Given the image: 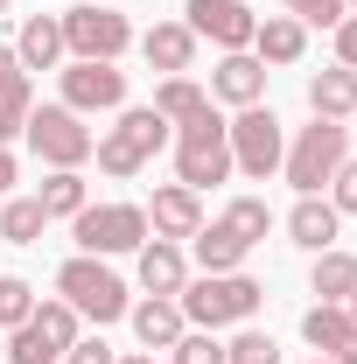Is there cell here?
I'll list each match as a JSON object with an SVG mask.
<instances>
[{"instance_id":"cell-1","label":"cell","mask_w":357,"mask_h":364,"mask_svg":"<svg viewBox=\"0 0 357 364\" xmlns=\"http://www.w3.org/2000/svg\"><path fill=\"white\" fill-rule=\"evenodd\" d=\"M176 301H182V322H196V329H224V322H252V316H260L267 287L245 280V273H203V280H182Z\"/></svg>"},{"instance_id":"cell-2","label":"cell","mask_w":357,"mask_h":364,"mask_svg":"<svg viewBox=\"0 0 357 364\" xmlns=\"http://www.w3.org/2000/svg\"><path fill=\"white\" fill-rule=\"evenodd\" d=\"M56 294L78 309V322H119L127 309H134V294H127V280L105 267V259H91V252H78V259H63L56 267Z\"/></svg>"},{"instance_id":"cell-3","label":"cell","mask_w":357,"mask_h":364,"mask_svg":"<svg viewBox=\"0 0 357 364\" xmlns=\"http://www.w3.org/2000/svg\"><path fill=\"white\" fill-rule=\"evenodd\" d=\"M176 176H182V189H211V182H224L231 176V127L218 119V105H203L196 119H182L176 127Z\"/></svg>"},{"instance_id":"cell-4","label":"cell","mask_w":357,"mask_h":364,"mask_svg":"<svg viewBox=\"0 0 357 364\" xmlns=\"http://www.w3.org/2000/svg\"><path fill=\"white\" fill-rule=\"evenodd\" d=\"M161 147H169V119H161L154 105H127V112H119V127L98 140L91 154H98V168H105V176L127 182V176H140Z\"/></svg>"},{"instance_id":"cell-5","label":"cell","mask_w":357,"mask_h":364,"mask_svg":"<svg viewBox=\"0 0 357 364\" xmlns=\"http://www.w3.org/2000/svg\"><path fill=\"white\" fill-rule=\"evenodd\" d=\"M343 161H351V134H343V119H315V127H302L294 147L280 154V176L294 182L302 196H315V189L336 176Z\"/></svg>"},{"instance_id":"cell-6","label":"cell","mask_w":357,"mask_h":364,"mask_svg":"<svg viewBox=\"0 0 357 364\" xmlns=\"http://www.w3.org/2000/svg\"><path fill=\"white\" fill-rule=\"evenodd\" d=\"M78 343V309L56 294V301H36V316L7 329V364H63V350Z\"/></svg>"},{"instance_id":"cell-7","label":"cell","mask_w":357,"mask_h":364,"mask_svg":"<svg viewBox=\"0 0 357 364\" xmlns=\"http://www.w3.org/2000/svg\"><path fill=\"white\" fill-rule=\"evenodd\" d=\"M56 21H63V49L85 56V63H119V56L134 49V21H127L119 7L85 0V7H70V14H56Z\"/></svg>"},{"instance_id":"cell-8","label":"cell","mask_w":357,"mask_h":364,"mask_svg":"<svg viewBox=\"0 0 357 364\" xmlns=\"http://www.w3.org/2000/svg\"><path fill=\"white\" fill-rule=\"evenodd\" d=\"M21 134H28V147L43 154L49 168H85L91 147H98V134L85 127V112H70V105H36Z\"/></svg>"},{"instance_id":"cell-9","label":"cell","mask_w":357,"mask_h":364,"mask_svg":"<svg viewBox=\"0 0 357 364\" xmlns=\"http://www.w3.org/2000/svg\"><path fill=\"white\" fill-rule=\"evenodd\" d=\"M78 245H85L91 259L140 252V245H147V210H140V203H85V210H78Z\"/></svg>"},{"instance_id":"cell-10","label":"cell","mask_w":357,"mask_h":364,"mask_svg":"<svg viewBox=\"0 0 357 364\" xmlns=\"http://www.w3.org/2000/svg\"><path fill=\"white\" fill-rule=\"evenodd\" d=\"M224 127H231V168H245L252 182H267L280 168L287 134H280V119H273L267 105H238V119H224Z\"/></svg>"},{"instance_id":"cell-11","label":"cell","mask_w":357,"mask_h":364,"mask_svg":"<svg viewBox=\"0 0 357 364\" xmlns=\"http://www.w3.org/2000/svg\"><path fill=\"white\" fill-rule=\"evenodd\" d=\"M63 105H70V112H119V105H127V70H119V63H85V56H70V63H63Z\"/></svg>"},{"instance_id":"cell-12","label":"cell","mask_w":357,"mask_h":364,"mask_svg":"<svg viewBox=\"0 0 357 364\" xmlns=\"http://www.w3.org/2000/svg\"><path fill=\"white\" fill-rule=\"evenodd\" d=\"M182 14H189L196 43H218V49H252V28H260V14L245 0H189Z\"/></svg>"},{"instance_id":"cell-13","label":"cell","mask_w":357,"mask_h":364,"mask_svg":"<svg viewBox=\"0 0 357 364\" xmlns=\"http://www.w3.org/2000/svg\"><path fill=\"white\" fill-rule=\"evenodd\" d=\"M302 336L315 343V358L329 364H357V316L343 301H315L309 316H302Z\"/></svg>"},{"instance_id":"cell-14","label":"cell","mask_w":357,"mask_h":364,"mask_svg":"<svg viewBox=\"0 0 357 364\" xmlns=\"http://www.w3.org/2000/svg\"><path fill=\"white\" fill-rule=\"evenodd\" d=\"M147 231H154V238H169V245L196 238V231H203V203H196V189H182V182L154 189V203H147Z\"/></svg>"},{"instance_id":"cell-15","label":"cell","mask_w":357,"mask_h":364,"mask_svg":"<svg viewBox=\"0 0 357 364\" xmlns=\"http://www.w3.org/2000/svg\"><path fill=\"white\" fill-rule=\"evenodd\" d=\"M211 98H224V105H260L267 98V63L252 49H224V63L211 70Z\"/></svg>"},{"instance_id":"cell-16","label":"cell","mask_w":357,"mask_h":364,"mask_svg":"<svg viewBox=\"0 0 357 364\" xmlns=\"http://www.w3.org/2000/svg\"><path fill=\"white\" fill-rule=\"evenodd\" d=\"M127 316H134V336L147 343V350H176V343H182V329H189V322H182V301H176V294H147V301H134Z\"/></svg>"},{"instance_id":"cell-17","label":"cell","mask_w":357,"mask_h":364,"mask_svg":"<svg viewBox=\"0 0 357 364\" xmlns=\"http://www.w3.org/2000/svg\"><path fill=\"white\" fill-rule=\"evenodd\" d=\"M70 49H63V21L56 14H28L21 21V36H14V63L21 70H56Z\"/></svg>"},{"instance_id":"cell-18","label":"cell","mask_w":357,"mask_h":364,"mask_svg":"<svg viewBox=\"0 0 357 364\" xmlns=\"http://www.w3.org/2000/svg\"><path fill=\"white\" fill-rule=\"evenodd\" d=\"M140 56H147L154 70H169V77H182V70L196 63V36H189V21H154V28L140 36Z\"/></svg>"},{"instance_id":"cell-19","label":"cell","mask_w":357,"mask_h":364,"mask_svg":"<svg viewBox=\"0 0 357 364\" xmlns=\"http://www.w3.org/2000/svg\"><path fill=\"white\" fill-rule=\"evenodd\" d=\"M182 280H189L182 245H169V238H147V245H140V287H147V294H182Z\"/></svg>"},{"instance_id":"cell-20","label":"cell","mask_w":357,"mask_h":364,"mask_svg":"<svg viewBox=\"0 0 357 364\" xmlns=\"http://www.w3.org/2000/svg\"><path fill=\"white\" fill-rule=\"evenodd\" d=\"M302 49H309V28H302L294 14H267V21L252 28V56H260V63H302Z\"/></svg>"},{"instance_id":"cell-21","label":"cell","mask_w":357,"mask_h":364,"mask_svg":"<svg viewBox=\"0 0 357 364\" xmlns=\"http://www.w3.org/2000/svg\"><path fill=\"white\" fill-rule=\"evenodd\" d=\"M287 238H294L302 252H329V245H336V203L302 196V203L287 210Z\"/></svg>"},{"instance_id":"cell-22","label":"cell","mask_w":357,"mask_h":364,"mask_svg":"<svg viewBox=\"0 0 357 364\" xmlns=\"http://www.w3.org/2000/svg\"><path fill=\"white\" fill-rule=\"evenodd\" d=\"M309 112L315 119H351L357 112V70H343V63L336 70H315L309 77Z\"/></svg>"},{"instance_id":"cell-23","label":"cell","mask_w":357,"mask_h":364,"mask_svg":"<svg viewBox=\"0 0 357 364\" xmlns=\"http://www.w3.org/2000/svg\"><path fill=\"white\" fill-rule=\"evenodd\" d=\"M309 287L322 294V301H351V294H357V259H351V252H336V245H329V252H315Z\"/></svg>"},{"instance_id":"cell-24","label":"cell","mask_w":357,"mask_h":364,"mask_svg":"<svg viewBox=\"0 0 357 364\" xmlns=\"http://www.w3.org/2000/svg\"><path fill=\"white\" fill-rule=\"evenodd\" d=\"M203 105H211V91L196 85V77H161V85H154V112H161L169 127H182V119H196Z\"/></svg>"},{"instance_id":"cell-25","label":"cell","mask_w":357,"mask_h":364,"mask_svg":"<svg viewBox=\"0 0 357 364\" xmlns=\"http://www.w3.org/2000/svg\"><path fill=\"white\" fill-rule=\"evenodd\" d=\"M245 252H252V245H245L238 231H224V225H203V231H196V259H203V273H238Z\"/></svg>"},{"instance_id":"cell-26","label":"cell","mask_w":357,"mask_h":364,"mask_svg":"<svg viewBox=\"0 0 357 364\" xmlns=\"http://www.w3.org/2000/svg\"><path fill=\"white\" fill-rule=\"evenodd\" d=\"M43 225H49V210L36 196H7V203H0V238H7V245H36Z\"/></svg>"},{"instance_id":"cell-27","label":"cell","mask_w":357,"mask_h":364,"mask_svg":"<svg viewBox=\"0 0 357 364\" xmlns=\"http://www.w3.org/2000/svg\"><path fill=\"white\" fill-rule=\"evenodd\" d=\"M36 203H43L49 218H78L85 210V176L78 168H49V182L36 189Z\"/></svg>"},{"instance_id":"cell-28","label":"cell","mask_w":357,"mask_h":364,"mask_svg":"<svg viewBox=\"0 0 357 364\" xmlns=\"http://www.w3.org/2000/svg\"><path fill=\"white\" fill-rule=\"evenodd\" d=\"M28 112H36V91H28V70H21V77H7V85H0V147L28 127Z\"/></svg>"},{"instance_id":"cell-29","label":"cell","mask_w":357,"mask_h":364,"mask_svg":"<svg viewBox=\"0 0 357 364\" xmlns=\"http://www.w3.org/2000/svg\"><path fill=\"white\" fill-rule=\"evenodd\" d=\"M218 225H224V231H238L245 245H260V238H267V231H273V210H267V203H260V196H238V203L224 210Z\"/></svg>"},{"instance_id":"cell-30","label":"cell","mask_w":357,"mask_h":364,"mask_svg":"<svg viewBox=\"0 0 357 364\" xmlns=\"http://www.w3.org/2000/svg\"><path fill=\"white\" fill-rule=\"evenodd\" d=\"M224 364H280V343L260 336V329H238V336L224 343Z\"/></svg>"},{"instance_id":"cell-31","label":"cell","mask_w":357,"mask_h":364,"mask_svg":"<svg viewBox=\"0 0 357 364\" xmlns=\"http://www.w3.org/2000/svg\"><path fill=\"white\" fill-rule=\"evenodd\" d=\"M36 316V287L28 280H14V273H0V329H14V322Z\"/></svg>"},{"instance_id":"cell-32","label":"cell","mask_w":357,"mask_h":364,"mask_svg":"<svg viewBox=\"0 0 357 364\" xmlns=\"http://www.w3.org/2000/svg\"><path fill=\"white\" fill-rule=\"evenodd\" d=\"M176 364H224V343H218V329H182V343H176Z\"/></svg>"},{"instance_id":"cell-33","label":"cell","mask_w":357,"mask_h":364,"mask_svg":"<svg viewBox=\"0 0 357 364\" xmlns=\"http://www.w3.org/2000/svg\"><path fill=\"white\" fill-rule=\"evenodd\" d=\"M280 7H287V14L302 21V28H336V21L351 14L343 0H280Z\"/></svg>"},{"instance_id":"cell-34","label":"cell","mask_w":357,"mask_h":364,"mask_svg":"<svg viewBox=\"0 0 357 364\" xmlns=\"http://www.w3.org/2000/svg\"><path fill=\"white\" fill-rule=\"evenodd\" d=\"M329 203H336V218H343V210H357V161H343V168L329 176Z\"/></svg>"},{"instance_id":"cell-35","label":"cell","mask_w":357,"mask_h":364,"mask_svg":"<svg viewBox=\"0 0 357 364\" xmlns=\"http://www.w3.org/2000/svg\"><path fill=\"white\" fill-rule=\"evenodd\" d=\"M63 364H119V358H112V343H105V336H78V343L63 350Z\"/></svg>"},{"instance_id":"cell-36","label":"cell","mask_w":357,"mask_h":364,"mask_svg":"<svg viewBox=\"0 0 357 364\" xmlns=\"http://www.w3.org/2000/svg\"><path fill=\"white\" fill-rule=\"evenodd\" d=\"M336 63H343V70H357V14H343V21H336Z\"/></svg>"},{"instance_id":"cell-37","label":"cell","mask_w":357,"mask_h":364,"mask_svg":"<svg viewBox=\"0 0 357 364\" xmlns=\"http://www.w3.org/2000/svg\"><path fill=\"white\" fill-rule=\"evenodd\" d=\"M7 77H21V63H14V43H0V85Z\"/></svg>"},{"instance_id":"cell-38","label":"cell","mask_w":357,"mask_h":364,"mask_svg":"<svg viewBox=\"0 0 357 364\" xmlns=\"http://www.w3.org/2000/svg\"><path fill=\"white\" fill-rule=\"evenodd\" d=\"M7 189H14V154L0 147V203H7Z\"/></svg>"},{"instance_id":"cell-39","label":"cell","mask_w":357,"mask_h":364,"mask_svg":"<svg viewBox=\"0 0 357 364\" xmlns=\"http://www.w3.org/2000/svg\"><path fill=\"white\" fill-rule=\"evenodd\" d=\"M119 364H154V350H134V358H119Z\"/></svg>"},{"instance_id":"cell-40","label":"cell","mask_w":357,"mask_h":364,"mask_svg":"<svg viewBox=\"0 0 357 364\" xmlns=\"http://www.w3.org/2000/svg\"><path fill=\"white\" fill-rule=\"evenodd\" d=\"M343 309H351V316H357V294H351V301H343Z\"/></svg>"},{"instance_id":"cell-41","label":"cell","mask_w":357,"mask_h":364,"mask_svg":"<svg viewBox=\"0 0 357 364\" xmlns=\"http://www.w3.org/2000/svg\"><path fill=\"white\" fill-rule=\"evenodd\" d=\"M7 7H14V0H0V14H7Z\"/></svg>"},{"instance_id":"cell-42","label":"cell","mask_w":357,"mask_h":364,"mask_svg":"<svg viewBox=\"0 0 357 364\" xmlns=\"http://www.w3.org/2000/svg\"><path fill=\"white\" fill-rule=\"evenodd\" d=\"M343 7H351V14H357V0H343Z\"/></svg>"},{"instance_id":"cell-43","label":"cell","mask_w":357,"mask_h":364,"mask_svg":"<svg viewBox=\"0 0 357 364\" xmlns=\"http://www.w3.org/2000/svg\"><path fill=\"white\" fill-rule=\"evenodd\" d=\"M309 364H329V358H309Z\"/></svg>"},{"instance_id":"cell-44","label":"cell","mask_w":357,"mask_h":364,"mask_svg":"<svg viewBox=\"0 0 357 364\" xmlns=\"http://www.w3.org/2000/svg\"><path fill=\"white\" fill-rule=\"evenodd\" d=\"M351 119H357V112H351Z\"/></svg>"}]
</instances>
